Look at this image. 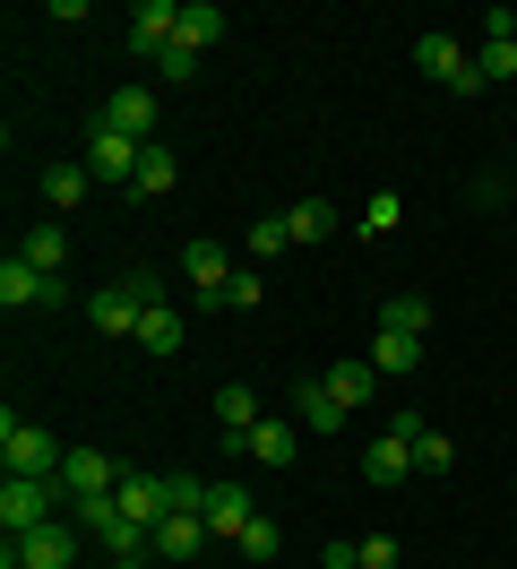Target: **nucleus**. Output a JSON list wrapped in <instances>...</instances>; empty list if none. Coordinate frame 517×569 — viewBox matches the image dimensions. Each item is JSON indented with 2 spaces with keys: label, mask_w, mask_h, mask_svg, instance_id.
Here are the masks:
<instances>
[{
  "label": "nucleus",
  "mask_w": 517,
  "mask_h": 569,
  "mask_svg": "<svg viewBox=\"0 0 517 569\" xmlns=\"http://www.w3.org/2000/svg\"><path fill=\"white\" fill-rule=\"evenodd\" d=\"M294 415H302L310 431H337V423H345V406H337V389H328V380H302V389H294Z\"/></svg>",
  "instance_id": "dca6fc26"
},
{
  "label": "nucleus",
  "mask_w": 517,
  "mask_h": 569,
  "mask_svg": "<svg viewBox=\"0 0 517 569\" xmlns=\"http://www.w3.org/2000/svg\"><path fill=\"white\" fill-rule=\"evenodd\" d=\"M388 431H397V440L414 449V475H448V466H457V440H448V431H431L422 415H397Z\"/></svg>",
  "instance_id": "6e6552de"
},
{
  "label": "nucleus",
  "mask_w": 517,
  "mask_h": 569,
  "mask_svg": "<svg viewBox=\"0 0 517 569\" xmlns=\"http://www.w3.org/2000/svg\"><path fill=\"white\" fill-rule=\"evenodd\" d=\"M87 164H43V199H52V208H78V199H87Z\"/></svg>",
  "instance_id": "412c9836"
},
{
  "label": "nucleus",
  "mask_w": 517,
  "mask_h": 569,
  "mask_svg": "<svg viewBox=\"0 0 517 569\" xmlns=\"http://www.w3.org/2000/svg\"><path fill=\"white\" fill-rule=\"evenodd\" d=\"M379 328H397V337H431V293H388Z\"/></svg>",
  "instance_id": "a211bd4d"
},
{
  "label": "nucleus",
  "mask_w": 517,
  "mask_h": 569,
  "mask_svg": "<svg viewBox=\"0 0 517 569\" xmlns=\"http://www.w3.org/2000/svg\"><path fill=\"white\" fill-rule=\"evenodd\" d=\"M397 216H406V199H397V190H379L371 208H362V233H397Z\"/></svg>",
  "instance_id": "c756f323"
},
{
  "label": "nucleus",
  "mask_w": 517,
  "mask_h": 569,
  "mask_svg": "<svg viewBox=\"0 0 517 569\" xmlns=\"http://www.w3.org/2000/svg\"><path fill=\"white\" fill-rule=\"evenodd\" d=\"M207 543H216V535H207V518H199V509H172L165 527H156V552H165V561H199Z\"/></svg>",
  "instance_id": "f8f14e48"
},
{
  "label": "nucleus",
  "mask_w": 517,
  "mask_h": 569,
  "mask_svg": "<svg viewBox=\"0 0 517 569\" xmlns=\"http://www.w3.org/2000/svg\"><path fill=\"white\" fill-rule=\"evenodd\" d=\"M112 509H121V518H130V527H165V475H130V466H121V483H112Z\"/></svg>",
  "instance_id": "0eeeda50"
},
{
  "label": "nucleus",
  "mask_w": 517,
  "mask_h": 569,
  "mask_svg": "<svg viewBox=\"0 0 517 569\" xmlns=\"http://www.w3.org/2000/svg\"><path fill=\"white\" fill-rule=\"evenodd\" d=\"M0 458H9V475H61V440L52 431H34V423H18V415H0Z\"/></svg>",
  "instance_id": "f03ea898"
},
{
  "label": "nucleus",
  "mask_w": 517,
  "mask_h": 569,
  "mask_svg": "<svg viewBox=\"0 0 517 569\" xmlns=\"http://www.w3.org/2000/svg\"><path fill=\"white\" fill-rule=\"evenodd\" d=\"M285 242H294V216H259V224H250V250H259V259H276Z\"/></svg>",
  "instance_id": "c85d7f7f"
},
{
  "label": "nucleus",
  "mask_w": 517,
  "mask_h": 569,
  "mask_svg": "<svg viewBox=\"0 0 517 569\" xmlns=\"http://www.w3.org/2000/svg\"><path fill=\"white\" fill-rule=\"evenodd\" d=\"M112 569H147V552H138V561H112Z\"/></svg>",
  "instance_id": "72a5a7b5"
},
{
  "label": "nucleus",
  "mask_w": 517,
  "mask_h": 569,
  "mask_svg": "<svg viewBox=\"0 0 517 569\" xmlns=\"http://www.w3.org/2000/svg\"><path fill=\"white\" fill-rule=\"evenodd\" d=\"M181 277L199 284V302H216V293H225V284H233V259H225V242H181Z\"/></svg>",
  "instance_id": "9d476101"
},
{
  "label": "nucleus",
  "mask_w": 517,
  "mask_h": 569,
  "mask_svg": "<svg viewBox=\"0 0 517 569\" xmlns=\"http://www.w3.org/2000/svg\"><path fill=\"white\" fill-rule=\"evenodd\" d=\"M138 346H147L156 362L181 355V311H172V302H147V311H138Z\"/></svg>",
  "instance_id": "2eb2a0df"
},
{
  "label": "nucleus",
  "mask_w": 517,
  "mask_h": 569,
  "mask_svg": "<svg viewBox=\"0 0 517 569\" xmlns=\"http://www.w3.org/2000/svg\"><path fill=\"white\" fill-rule=\"evenodd\" d=\"M172 173H181V164H172L165 147H147V164H138V181H130V190H138V199H165V190H172Z\"/></svg>",
  "instance_id": "a878e982"
},
{
  "label": "nucleus",
  "mask_w": 517,
  "mask_h": 569,
  "mask_svg": "<svg viewBox=\"0 0 517 569\" xmlns=\"http://www.w3.org/2000/svg\"><path fill=\"white\" fill-rule=\"evenodd\" d=\"M216 423H225V431H250V423H259V397L241 389V380H233V389H216Z\"/></svg>",
  "instance_id": "393cba45"
},
{
  "label": "nucleus",
  "mask_w": 517,
  "mask_h": 569,
  "mask_svg": "<svg viewBox=\"0 0 517 569\" xmlns=\"http://www.w3.org/2000/svg\"><path fill=\"white\" fill-rule=\"evenodd\" d=\"M362 475H371V483H406V475H414V449L397 440V431H371V440H362Z\"/></svg>",
  "instance_id": "4468645a"
},
{
  "label": "nucleus",
  "mask_w": 517,
  "mask_h": 569,
  "mask_svg": "<svg viewBox=\"0 0 517 569\" xmlns=\"http://www.w3.org/2000/svg\"><path fill=\"white\" fill-rule=\"evenodd\" d=\"M509 492H517V483H509Z\"/></svg>",
  "instance_id": "c9c22d12"
},
{
  "label": "nucleus",
  "mask_w": 517,
  "mask_h": 569,
  "mask_svg": "<svg viewBox=\"0 0 517 569\" xmlns=\"http://www.w3.org/2000/svg\"><path fill=\"white\" fill-rule=\"evenodd\" d=\"M9 561H27V569H78V527L52 518V527H34V535H9Z\"/></svg>",
  "instance_id": "7ed1b4c3"
},
{
  "label": "nucleus",
  "mask_w": 517,
  "mask_h": 569,
  "mask_svg": "<svg viewBox=\"0 0 517 569\" xmlns=\"http://www.w3.org/2000/svg\"><path fill=\"white\" fill-rule=\"evenodd\" d=\"M509 36H517V18H509Z\"/></svg>",
  "instance_id": "f704fd0d"
},
{
  "label": "nucleus",
  "mask_w": 517,
  "mask_h": 569,
  "mask_svg": "<svg viewBox=\"0 0 517 569\" xmlns=\"http://www.w3.org/2000/svg\"><path fill=\"white\" fill-rule=\"evenodd\" d=\"M294 216V242H328V233H337V208H328V199H302V208H285Z\"/></svg>",
  "instance_id": "b1692460"
},
{
  "label": "nucleus",
  "mask_w": 517,
  "mask_h": 569,
  "mask_svg": "<svg viewBox=\"0 0 517 569\" xmlns=\"http://www.w3.org/2000/svg\"><path fill=\"white\" fill-rule=\"evenodd\" d=\"M138 164H147V147L121 139L112 121H96V139H87V173H96V181H138Z\"/></svg>",
  "instance_id": "423d86ee"
},
{
  "label": "nucleus",
  "mask_w": 517,
  "mask_h": 569,
  "mask_svg": "<svg viewBox=\"0 0 517 569\" xmlns=\"http://www.w3.org/2000/svg\"><path fill=\"white\" fill-rule=\"evenodd\" d=\"M156 70H165V78H190V70H199V52H190V43L172 36V43H165V52H156Z\"/></svg>",
  "instance_id": "2f4dec72"
},
{
  "label": "nucleus",
  "mask_w": 517,
  "mask_h": 569,
  "mask_svg": "<svg viewBox=\"0 0 517 569\" xmlns=\"http://www.w3.org/2000/svg\"><path fill=\"white\" fill-rule=\"evenodd\" d=\"M466 61H475V52H466L457 36H422V43H414V70L440 78V87H457V78H466Z\"/></svg>",
  "instance_id": "ddd939ff"
},
{
  "label": "nucleus",
  "mask_w": 517,
  "mask_h": 569,
  "mask_svg": "<svg viewBox=\"0 0 517 569\" xmlns=\"http://www.w3.org/2000/svg\"><path fill=\"white\" fill-rule=\"evenodd\" d=\"M216 36H225V9H216V0H181V43H190V52H207Z\"/></svg>",
  "instance_id": "6ab92c4d"
},
{
  "label": "nucleus",
  "mask_w": 517,
  "mask_h": 569,
  "mask_svg": "<svg viewBox=\"0 0 517 569\" xmlns=\"http://www.w3.org/2000/svg\"><path fill=\"white\" fill-rule=\"evenodd\" d=\"M259 293H268V284H259V268H233V284H225V293H216V311H250V302H259Z\"/></svg>",
  "instance_id": "cd10ccee"
},
{
  "label": "nucleus",
  "mask_w": 517,
  "mask_h": 569,
  "mask_svg": "<svg viewBox=\"0 0 517 569\" xmlns=\"http://www.w3.org/2000/svg\"><path fill=\"white\" fill-rule=\"evenodd\" d=\"M52 483H61V492H69V509H78V500H103V492H112V483H121V466L103 458V449H69Z\"/></svg>",
  "instance_id": "39448f33"
},
{
  "label": "nucleus",
  "mask_w": 517,
  "mask_h": 569,
  "mask_svg": "<svg viewBox=\"0 0 517 569\" xmlns=\"http://www.w3.org/2000/svg\"><path fill=\"white\" fill-rule=\"evenodd\" d=\"M250 458L259 466H294V423H268V415H259V423H250Z\"/></svg>",
  "instance_id": "aec40b11"
},
{
  "label": "nucleus",
  "mask_w": 517,
  "mask_h": 569,
  "mask_svg": "<svg viewBox=\"0 0 517 569\" xmlns=\"http://www.w3.org/2000/svg\"><path fill=\"white\" fill-rule=\"evenodd\" d=\"M475 70H483V78H509V70H517V36H483Z\"/></svg>",
  "instance_id": "bb28decb"
},
{
  "label": "nucleus",
  "mask_w": 517,
  "mask_h": 569,
  "mask_svg": "<svg viewBox=\"0 0 517 569\" xmlns=\"http://www.w3.org/2000/svg\"><path fill=\"white\" fill-rule=\"evenodd\" d=\"M18 250H27V259L43 268V277H61V259H69V233H61V224H34V233H27Z\"/></svg>",
  "instance_id": "4be33fe9"
},
{
  "label": "nucleus",
  "mask_w": 517,
  "mask_h": 569,
  "mask_svg": "<svg viewBox=\"0 0 517 569\" xmlns=\"http://www.w3.org/2000/svg\"><path fill=\"white\" fill-rule=\"evenodd\" d=\"M276 543H285V535H276V518H250V535H241V552H250V561H276Z\"/></svg>",
  "instance_id": "7c9ffc66"
},
{
  "label": "nucleus",
  "mask_w": 517,
  "mask_h": 569,
  "mask_svg": "<svg viewBox=\"0 0 517 569\" xmlns=\"http://www.w3.org/2000/svg\"><path fill=\"white\" fill-rule=\"evenodd\" d=\"M362 569H397V535H362Z\"/></svg>",
  "instance_id": "473e14b6"
},
{
  "label": "nucleus",
  "mask_w": 517,
  "mask_h": 569,
  "mask_svg": "<svg viewBox=\"0 0 517 569\" xmlns=\"http://www.w3.org/2000/svg\"><path fill=\"white\" fill-rule=\"evenodd\" d=\"M61 483H52V475H9V483H0V527L9 535H34V527H52V518H61Z\"/></svg>",
  "instance_id": "f257e3e1"
},
{
  "label": "nucleus",
  "mask_w": 517,
  "mask_h": 569,
  "mask_svg": "<svg viewBox=\"0 0 517 569\" xmlns=\"http://www.w3.org/2000/svg\"><path fill=\"white\" fill-rule=\"evenodd\" d=\"M414 362H422V337H397V328H379L371 371H414Z\"/></svg>",
  "instance_id": "5701e85b"
},
{
  "label": "nucleus",
  "mask_w": 517,
  "mask_h": 569,
  "mask_svg": "<svg viewBox=\"0 0 517 569\" xmlns=\"http://www.w3.org/2000/svg\"><path fill=\"white\" fill-rule=\"evenodd\" d=\"M199 518H207V535H216V543H241V535H250V518H259V500L241 492V483H207Z\"/></svg>",
  "instance_id": "20e7f679"
},
{
  "label": "nucleus",
  "mask_w": 517,
  "mask_h": 569,
  "mask_svg": "<svg viewBox=\"0 0 517 569\" xmlns=\"http://www.w3.org/2000/svg\"><path fill=\"white\" fill-rule=\"evenodd\" d=\"M319 380H328V389H337V406L354 415V406H371V380H379V371H371V362H328Z\"/></svg>",
  "instance_id": "f3484780"
},
{
  "label": "nucleus",
  "mask_w": 517,
  "mask_h": 569,
  "mask_svg": "<svg viewBox=\"0 0 517 569\" xmlns=\"http://www.w3.org/2000/svg\"><path fill=\"white\" fill-rule=\"evenodd\" d=\"M172 36H181V0H138V9H130V52L156 61Z\"/></svg>",
  "instance_id": "1a4fd4ad"
},
{
  "label": "nucleus",
  "mask_w": 517,
  "mask_h": 569,
  "mask_svg": "<svg viewBox=\"0 0 517 569\" xmlns=\"http://www.w3.org/2000/svg\"><path fill=\"white\" fill-rule=\"evenodd\" d=\"M103 121L121 130V139H138V147H156V96L147 87H121L112 104H103Z\"/></svg>",
  "instance_id": "9b49d317"
}]
</instances>
